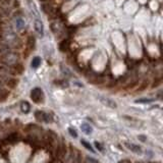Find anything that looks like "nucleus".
Listing matches in <instances>:
<instances>
[{
	"instance_id": "6e6552de",
	"label": "nucleus",
	"mask_w": 163,
	"mask_h": 163,
	"mask_svg": "<svg viewBox=\"0 0 163 163\" xmlns=\"http://www.w3.org/2000/svg\"><path fill=\"white\" fill-rule=\"evenodd\" d=\"M21 109L23 112H25V113H28L29 111H30L31 107H30V104H29L28 102H23L21 105Z\"/></svg>"
},
{
	"instance_id": "20e7f679",
	"label": "nucleus",
	"mask_w": 163,
	"mask_h": 163,
	"mask_svg": "<svg viewBox=\"0 0 163 163\" xmlns=\"http://www.w3.org/2000/svg\"><path fill=\"white\" fill-rule=\"evenodd\" d=\"M124 146L127 147V149H129V151L134 152V153H136V154H139V155H141V154L143 153L142 148H141L140 146H138V145L133 144V143H127V142H125V143H124Z\"/></svg>"
},
{
	"instance_id": "9d476101",
	"label": "nucleus",
	"mask_w": 163,
	"mask_h": 163,
	"mask_svg": "<svg viewBox=\"0 0 163 163\" xmlns=\"http://www.w3.org/2000/svg\"><path fill=\"white\" fill-rule=\"evenodd\" d=\"M81 143H82V145H83V146L85 147L86 149L90 150V151H91L92 153H95V150H94L93 148H92L91 144H89V143H88V142H86V141H84V140H82V141H81Z\"/></svg>"
},
{
	"instance_id": "423d86ee",
	"label": "nucleus",
	"mask_w": 163,
	"mask_h": 163,
	"mask_svg": "<svg viewBox=\"0 0 163 163\" xmlns=\"http://www.w3.org/2000/svg\"><path fill=\"white\" fill-rule=\"evenodd\" d=\"M17 138H19V136H17L16 133H12L10 134L9 136H7L5 139L3 140V143H6V144H10V143H14L17 141Z\"/></svg>"
},
{
	"instance_id": "1a4fd4ad",
	"label": "nucleus",
	"mask_w": 163,
	"mask_h": 163,
	"mask_svg": "<svg viewBox=\"0 0 163 163\" xmlns=\"http://www.w3.org/2000/svg\"><path fill=\"white\" fill-rule=\"evenodd\" d=\"M40 64H41V58L40 57H35L32 61V67L37 68V67H39Z\"/></svg>"
},
{
	"instance_id": "4468645a",
	"label": "nucleus",
	"mask_w": 163,
	"mask_h": 163,
	"mask_svg": "<svg viewBox=\"0 0 163 163\" xmlns=\"http://www.w3.org/2000/svg\"><path fill=\"white\" fill-rule=\"evenodd\" d=\"M87 159H88V161H89L90 163H99L98 160L94 159V158H92V157H88Z\"/></svg>"
},
{
	"instance_id": "f257e3e1",
	"label": "nucleus",
	"mask_w": 163,
	"mask_h": 163,
	"mask_svg": "<svg viewBox=\"0 0 163 163\" xmlns=\"http://www.w3.org/2000/svg\"><path fill=\"white\" fill-rule=\"evenodd\" d=\"M31 98L35 103H41L44 101V93L40 88H35L31 92Z\"/></svg>"
},
{
	"instance_id": "f03ea898",
	"label": "nucleus",
	"mask_w": 163,
	"mask_h": 163,
	"mask_svg": "<svg viewBox=\"0 0 163 163\" xmlns=\"http://www.w3.org/2000/svg\"><path fill=\"white\" fill-rule=\"evenodd\" d=\"M35 117L37 118V120L42 122H46V123H49L52 122V117L49 115L48 113L44 111H36L35 112Z\"/></svg>"
},
{
	"instance_id": "2eb2a0df",
	"label": "nucleus",
	"mask_w": 163,
	"mask_h": 163,
	"mask_svg": "<svg viewBox=\"0 0 163 163\" xmlns=\"http://www.w3.org/2000/svg\"><path fill=\"white\" fill-rule=\"evenodd\" d=\"M95 146L97 147V149H98L99 151H103V148H102V147H101V145L99 144L98 142H96V143H95Z\"/></svg>"
},
{
	"instance_id": "9b49d317",
	"label": "nucleus",
	"mask_w": 163,
	"mask_h": 163,
	"mask_svg": "<svg viewBox=\"0 0 163 163\" xmlns=\"http://www.w3.org/2000/svg\"><path fill=\"white\" fill-rule=\"evenodd\" d=\"M15 26H16L17 29H21L25 26V21H24L23 19H21V17H19V19H15Z\"/></svg>"
},
{
	"instance_id": "0eeeda50",
	"label": "nucleus",
	"mask_w": 163,
	"mask_h": 163,
	"mask_svg": "<svg viewBox=\"0 0 163 163\" xmlns=\"http://www.w3.org/2000/svg\"><path fill=\"white\" fill-rule=\"evenodd\" d=\"M81 129L82 131L84 132V133L86 134V135H90V134L92 133V131H93V129H92V127L89 124V123H82L81 125Z\"/></svg>"
},
{
	"instance_id": "7ed1b4c3",
	"label": "nucleus",
	"mask_w": 163,
	"mask_h": 163,
	"mask_svg": "<svg viewBox=\"0 0 163 163\" xmlns=\"http://www.w3.org/2000/svg\"><path fill=\"white\" fill-rule=\"evenodd\" d=\"M34 29H35V31H36V33L40 37L44 36V26H43V23H42V21L39 19H35V21H34Z\"/></svg>"
},
{
	"instance_id": "f8f14e48",
	"label": "nucleus",
	"mask_w": 163,
	"mask_h": 163,
	"mask_svg": "<svg viewBox=\"0 0 163 163\" xmlns=\"http://www.w3.org/2000/svg\"><path fill=\"white\" fill-rule=\"evenodd\" d=\"M68 133H69V135L72 137V138H78V133L76 132V129H71V127H69L68 129Z\"/></svg>"
},
{
	"instance_id": "ddd939ff",
	"label": "nucleus",
	"mask_w": 163,
	"mask_h": 163,
	"mask_svg": "<svg viewBox=\"0 0 163 163\" xmlns=\"http://www.w3.org/2000/svg\"><path fill=\"white\" fill-rule=\"evenodd\" d=\"M151 101H153V100H152V99H139L136 102L137 103H148V102H151Z\"/></svg>"
},
{
	"instance_id": "f3484780",
	"label": "nucleus",
	"mask_w": 163,
	"mask_h": 163,
	"mask_svg": "<svg viewBox=\"0 0 163 163\" xmlns=\"http://www.w3.org/2000/svg\"><path fill=\"white\" fill-rule=\"evenodd\" d=\"M139 139H140L141 141H142V142H145V139H146V137H144V136H139Z\"/></svg>"
},
{
	"instance_id": "dca6fc26",
	"label": "nucleus",
	"mask_w": 163,
	"mask_h": 163,
	"mask_svg": "<svg viewBox=\"0 0 163 163\" xmlns=\"http://www.w3.org/2000/svg\"><path fill=\"white\" fill-rule=\"evenodd\" d=\"M118 163H132L129 160H127V159H123V160H120Z\"/></svg>"
},
{
	"instance_id": "39448f33",
	"label": "nucleus",
	"mask_w": 163,
	"mask_h": 163,
	"mask_svg": "<svg viewBox=\"0 0 163 163\" xmlns=\"http://www.w3.org/2000/svg\"><path fill=\"white\" fill-rule=\"evenodd\" d=\"M99 100L101 101V103H103V104L106 105V106H108V107H110V108H116V107H117L116 103L114 102L113 100L109 99V98H105V97H99Z\"/></svg>"
}]
</instances>
